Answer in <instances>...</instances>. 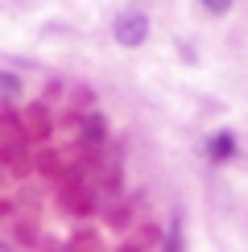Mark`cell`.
I'll use <instances>...</instances> for the list:
<instances>
[{"label":"cell","mask_w":248,"mask_h":252,"mask_svg":"<svg viewBox=\"0 0 248 252\" xmlns=\"http://www.w3.org/2000/svg\"><path fill=\"white\" fill-rule=\"evenodd\" d=\"M207 153H211L215 161H223V157H232V153H236V141H232V132H219V136H211V145H207Z\"/></svg>","instance_id":"cell-2"},{"label":"cell","mask_w":248,"mask_h":252,"mask_svg":"<svg viewBox=\"0 0 248 252\" xmlns=\"http://www.w3.org/2000/svg\"><path fill=\"white\" fill-rule=\"evenodd\" d=\"M199 4L207 8V13H215V17H223L227 8H232V0H199Z\"/></svg>","instance_id":"cell-3"},{"label":"cell","mask_w":248,"mask_h":252,"mask_svg":"<svg viewBox=\"0 0 248 252\" xmlns=\"http://www.w3.org/2000/svg\"><path fill=\"white\" fill-rule=\"evenodd\" d=\"M21 83H17V75H4V70H0V95H8V91H17Z\"/></svg>","instance_id":"cell-4"},{"label":"cell","mask_w":248,"mask_h":252,"mask_svg":"<svg viewBox=\"0 0 248 252\" xmlns=\"http://www.w3.org/2000/svg\"><path fill=\"white\" fill-rule=\"evenodd\" d=\"M112 33H116L120 46H141V41L149 37V21H145V13H120Z\"/></svg>","instance_id":"cell-1"}]
</instances>
